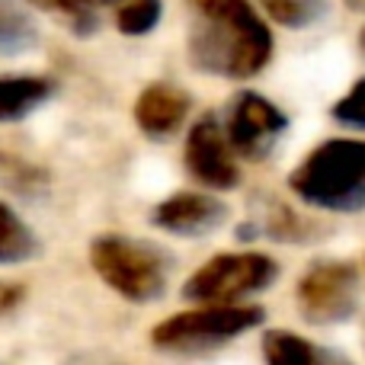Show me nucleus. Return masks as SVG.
I'll return each instance as SVG.
<instances>
[{"label": "nucleus", "mask_w": 365, "mask_h": 365, "mask_svg": "<svg viewBox=\"0 0 365 365\" xmlns=\"http://www.w3.org/2000/svg\"><path fill=\"white\" fill-rule=\"evenodd\" d=\"M186 55L202 74L247 81L272 61V32L250 0H192Z\"/></svg>", "instance_id": "f257e3e1"}, {"label": "nucleus", "mask_w": 365, "mask_h": 365, "mask_svg": "<svg viewBox=\"0 0 365 365\" xmlns=\"http://www.w3.org/2000/svg\"><path fill=\"white\" fill-rule=\"evenodd\" d=\"M295 199L317 212L356 215L365 208V141L330 138L311 148L289 173Z\"/></svg>", "instance_id": "f03ea898"}, {"label": "nucleus", "mask_w": 365, "mask_h": 365, "mask_svg": "<svg viewBox=\"0 0 365 365\" xmlns=\"http://www.w3.org/2000/svg\"><path fill=\"white\" fill-rule=\"evenodd\" d=\"M93 272L132 304H151L164 298L170 285V257L158 244L128 234H100L90 240Z\"/></svg>", "instance_id": "7ed1b4c3"}, {"label": "nucleus", "mask_w": 365, "mask_h": 365, "mask_svg": "<svg viewBox=\"0 0 365 365\" xmlns=\"http://www.w3.org/2000/svg\"><path fill=\"white\" fill-rule=\"evenodd\" d=\"M266 321V308L259 304H195L189 311L170 314L151 330V346L173 356H199L227 346L231 340L257 330Z\"/></svg>", "instance_id": "20e7f679"}, {"label": "nucleus", "mask_w": 365, "mask_h": 365, "mask_svg": "<svg viewBox=\"0 0 365 365\" xmlns=\"http://www.w3.org/2000/svg\"><path fill=\"white\" fill-rule=\"evenodd\" d=\"M279 282V263L269 253L240 250V253H218L205 259L192 276L182 282L180 295L189 304H247L250 298L269 292Z\"/></svg>", "instance_id": "39448f33"}, {"label": "nucleus", "mask_w": 365, "mask_h": 365, "mask_svg": "<svg viewBox=\"0 0 365 365\" xmlns=\"http://www.w3.org/2000/svg\"><path fill=\"white\" fill-rule=\"evenodd\" d=\"M359 266L349 259H317L298 276L295 308L311 327L346 324L359 308Z\"/></svg>", "instance_id": "423d86ee"}, {"label": "nucleus", "mask_w": 365, "mask_h": 365, "mask_svg": "<svg viewBox=\"0 0 365 365\" xmlns=\"http://www.w3.org/2000/svg\"><path fill=\"white\" fill-rule=\"evenodd\" d=\"M225 135L227 145L237 158L244 160H266L272 151H276L279 138L289 128V119L285 113L276 106L272 100H266L263 93H253V90H244L231 100L225 113Z\"/></svg>", "instance_id": "0eeeda50"}, {"label": "nucleus", "mask_w": 365, "mask_h": 365, "mask_svg": "<svg viewBox=\"0 0 365 365\" xmlns=\"http://www.w3.org/2000/svg\"><path fill=\"white\" fill-rule=\"evenodd\" d=\"M189 177L212 192H231L240 186L237 154L227 145L225 125L215 113H205L192 122L186 135V154H182Z\"/></svg>", "instance_id": "6e6552de"}, {"label": "nucleus", "mask_w": 365, "mask_h": 365, "mask_svg": "<svg viewBox=\"0 0 365 365\" xmlns=\"http://www.w3.org/2000/svg\"><path fill=\"white\" fill-rule=\"evenodd\" d=\"M227 215H231V208L215 192L182 189V192L160 199L151 208V225L160 227L164 234H173V237H205L225 225Z\"/></svg>", "instance_id": "1a4fd4ad"}, {"label": "nucleus", "mask_w": 365, "mask_h": 365, "mask_svg": "<svg viewBox=\"0 0 365 365\" xmlns=\"http://www.w3.org/2000/svg\"><path fill=\"white\" fill-rule=\"evenodd\" d=\"M189 109H192V96L177 83H148L135 100V125L154 141H164L180 132L186 122Z\"/></svg>", "instance_id": "9d476101"}, {"label": "nucleus", "mask_w": 365, "mask_h": 365, "mask_svg": "<svg viewBox=\"0 0 365 365\" xmlns=\"http://www.w3.org/2000/svg\"><path fill=\"white\" fill-rule=\"evenodd\" d=\"M55 83L38 74L0 77V122H19L51 100Z\"/></svg>", "instance_id": "9b49d317"}, {"label": "nucleus", "mask_w": 365, "mask_h": 365, "mask_svg": "<svg viewBox=\"0 0 365 365\" xmlns=\"http://www.w3.org/2000/svg\"><path fill=\"white\" fill-rule=\"evenodd\" d=\"M263 365H327V349L285 327H272L259 340Z\"/></svg>", "instance_id": "f8f14e48"}, {"label": "nucleus", "mask_w": 365, "mask_h": 365, "mask_svg": "<svg viewBox=\"0 0 365 365\" xmlns=\"http://www.w3.org/2000/svg\"><path fill=\"white\" fill-rule=\"evenodd\" d=\"M38 250L42 244H38L36 231L6 202H0V266L29 263L38 257Z\"/></svg>", "instance_id": "ddd939ff"}, {"label": "nucleus", "mask_w": 365, "mask_h": 365, "mask_svg": "<svg viewBox=\"0 0 365 365\" xmlns=\"http://www.w3.org/2000/svg\"><path fill=\"white\" fill-rule=\"evenodd\" d=\"M38 29L19 0H0V55H23L36 48Z\"/></svg>", "instance_id": "4468645a"}, {"label": "nucleus", "mask_w": 365, "mask_h": 365, "mask_svg": "<svg viewBox=\"0 0 365 365\" xmlns=\"http://www.w3.org/2000/svg\"><path fill=\"white\" fill-rule=\"evenodd\" d=\"M259 234L279 240V244H304L314 234V225L304 221L298 212H292L289 205H282V202H272L269 212L259 221Z\"/></svg>", "instance_id": "2eb2a0df"}, {"label": "nucleus", "mask_w": 365, "mask_h": 365, "mask_svg": "<svg viewBox=\"0 0 365 365\" xmlns=\"http://www.w3.org/2000/svg\"><path fill=\"white\" fill-rule=\"evenodd\" d=\"M259 6L285 29H308L327 16V0H259Z\"/></svg>", "instance_id": "dca6fc26"}, {"label": "nucleus", "mask_w": 365, "mask_h": 365, "mask_svg": "<svg viewBox=\"0 0 365 365\" xmlns=\"http://www.w3.org/2000/svg\"><path fill=\"white\" fill-rule=\"evenodd\" d=\"M45 186H48L45 170L32 167L29 160H19V158H13V154L0 151V189H6V192H13V195L36 199Z\"/></svg>", "instance_id": "f3484780"}, {"label": "nucleus", "mask_w": 365, "mask_h": 365, "mask_svg": "<svg viewBox=\"0 0 365 365\" xmlns=\"http://www.w3.org/2000/svg\"><path fill=\"white\" fill-rule=\"evenodd\" d=\"M164 16V0H122L115 10V29L122 36H148Z\"/></svg>", "instance_id": "a211bd4d"}, {"label": "nucleus", "mask_w": 365, "mask_h": 365, "mask_svg": "<svg viewBox=\"0 0 365 365\" xmlns=\"http://www.w3.org/2000/svg\"><path fill=\"white\" fill-rule=\"evenodd\" d=\"M330 115H334L340 125L359 128V132H365V77H362V81H356L353 87H349L346 93H343L340 100L334 103Z\"/></svg>", "instance_id": "6ab92c4d"}, {"label": "nucleus", "mask_w": 365, "mask_h": 365, "mask_svg": "<svg viewBox=\"0 0 365 365\" xmlns=\"http://www.w3.org/2000/svg\"><path fill=\"white\" fill-rule=\"evenodd\" d=\"M71 10V29L87 36L96 29V6H109L115 0H64Z\"/></svg>", "instance_id": "aec40b11"}, {"label": "nucleus", "mask_w": 365, "mask_h": 365, "mask_svg": "<svg viewBox=\"0 0 365 365\" xmlns=\"http://www.w3.org/2000/svg\"><path fill=\"white\" fill-rule=\"evenodd\" d=\"M23 295H26L23 285H16V282H4V279H0V317L10 314V311L16 308L19 302H23Z\"/></svg>", "instance_id": "412c9836"}, {"label": "nucleus", "mask_w": 365, "mask_h": 365, "mask_svg": "<svg viewBox=\"0 0 365 365\" xmlns=\"http://www.w3.org/2000/svg\"><path fill=\"white\" fill-rule=\"evenodd\" d=\"M29 4H36V6H42V10L55 13V16H61L64 23L71 26V10H68V4H64V0H29Z\"/></svg>", "instance_id": "4be33fe9"}, {"label": "nucleus", "mask_w": 365, "mask_h": 365, "mask_svg": "<svg viewBox=\"0 0 365 365\" xmlns=\"http://www.w3.org/2000/svg\"><path fill=\"white\" fill-rule=\"evenodd\" d=\"M71 365H122L119 359H113V356H96V353H90V356H77Z\"/></svg>", "instance_id": "5701e85b"}, {"label": "nucleus", "mask_w": 365, "mask_h": 365, "mask_svg": "<svg viewBox=\"0 0 365 365\" xmlns=\"http://www.w3.org/2000/svg\"><path fill=\"white\" fill-rule=\"evenodd\" d=\"M327 365H356L349 356H343V353H334V349H327Z\"/></svg>", "instance_id": "b1692460"}, {"label": "nucleus", "mask_w": 365, "mask_h": 365, "mask_svg": "<svg viewBox=\"0 0 365 365\" xmlns=\"http://www.w3.org/2000/svg\"><path fill=\"white\" fill-rule=\"evenodd\" d=\"M346 6L353 13H365V0H346Z\"/></svg>", "instance_id": "393cba45"}, {"label": "nucleus", "mask_w": 365, "mask_h": 365, "mask_svg": "<svg viewBox=\"0 0 365 365\" xmlns=\"http://www.w3.org/2000/svg\"><path fill=\"white\" fill-rule=\"evenodd\" d=\"M359 45L365 48V26H362V32H359Z\"/></svg>", "instance_id": "a878e982"}]
</instances>
